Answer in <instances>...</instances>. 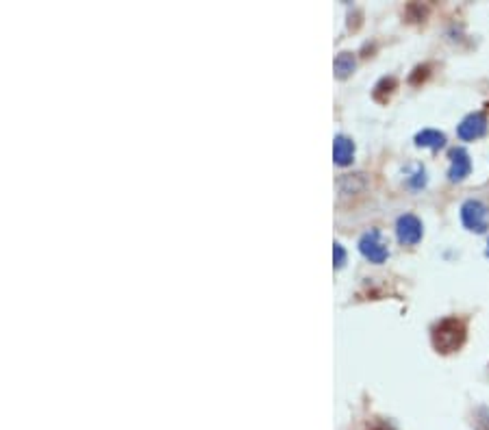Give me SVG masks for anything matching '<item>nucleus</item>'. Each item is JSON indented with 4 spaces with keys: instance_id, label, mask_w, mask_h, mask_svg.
I'll use <instances>...</instances> for the list:
<instances>
[{
    "instance_id": "20e7f679",
    "label": "nucleus",
    "mask_w": 489,
    "mask_h": 430,
    "mask_svg": "<svg viewBox=\"0 0 489 430\" xmlns=\"http://www.w3.org/2000/svg\"><path fill=\"white\" fill-rule=\"evenodd\" d=\"M424 235V230H422V222L415 218V215L411 213H405L398 218L396 222V237L398 241H401L403 246H415Z\"/></svg>"
},
{
    "instance_id": "423d86ee",
    "label": "nucleus",
    "mask_w": 489,
    "mask_h": 430,
    "mask_svg": "<svg viewBox=\"0 0 489 430\" xmlns=\"http://www.w3.org/2000/svg\"><path fill=\"white\" fill-rule=\"evenodd\" d=\"M469 172H472V161H469V154L463 148H452L450 150L448 178L452 183H461L465 176H469Z\"/></svg>"
},
{
    "instance_id": "ddd939ff",
    "label": "nucleus",
    "mask_w": 489,
    "mask_h": 430,
    "mask_svg": "<svg viewBox=\"0 0 489 430\" xmlns=\"http://www.w3.org/2000/svg\"><path fill=\"white\" fill-rule=\"evenodd\" d=\"M372 430H391V428H387V426H376V428H372Z\"/></svg>"
},
{
    "instance_id": "f03ea898",
    "label": "nucleus",
    "mask_w": 489,
    "mask_h": 430,
    "mask_svg": "<svg viewBox=\"0 0 489 430\" xmlns=\"http://www.w3.org/2000/svg\"><path fill=\"white\" fill-rule=\"evenodd\" d=\"M461 222L467 230L485 232L489 228V209L481 200H465L461 207Z\"/></svg>"
},
{
    "instance_id": "9b49d317",
    "label": "nucleus",
    "mask_w": 489,
    "mask_h": 430,
    "mask_svg": "<svg viewBox=\"0 0 489 430\" xmlns=\"http://www.w3.org/2000/svg\"><path fill=\"white\" fill-rule=\"evenodd\" d=\"M333 259H335V267H341L343 261H346V250H343L341 244H335V248H333Z\"/></svg>"
},
{
    "instance_id": "39448f33",
    "label": "nucleus",
    "mask_w": 489,
    "mask_h": 430,
    "mask_svg": "<svg viewBox=\"0 0 489 430\" xmlns=\"http://www.w3.org/2000/svg\"><path fill=\"white\" fill-rule=\"evenodd\" d=\"M485 133H487V116L485 113H469L467 118H463V122L457 129V135L463 141H474V139L483 137Z\"/></svg>"
},
{
    "instance_id": "6e6552de",
    "label": "nucleus",
    "mask_w": 489,
    "mask_h": 430,
    "mask_svg": "<svg viewBox=\"0 0 489 430\" xmlns=\"http://www.w3.org/2000/svg\"><path fill=\"white\" fill-rule=\"evenodd\" d=\"M415 143H418L420 148H433V150H440L446 146V135L435 131V129H424L415 135Z\"/></svg>"
},
{
    "instance_id": "f8f14e48",
    "label": "nucleus",
    "mask_w": 489,
    "mask_h": 430,
    "mask_svg": "<svg viewBox=\"0 0 489 430\" xmlns=\"http://www.w3.org/2000/svg\"><path fill=\"white\" fill-rule=\"evenodd\" d=\"M422 77V81L428 77V65H420V67H415V74H411V83H418Z\"/></svg>"
},
{
    "instance_id": "9d476101",
    "label": "nucleus",
    "mask_w": 489,
    "mask_h": 430,
    "mask_svg": "<svg viewBox=\"0 0 489 430\" xmlns=\"http://www.w3.org/2000/svg\"><path fill=\"white\" fill-rule=\"evenodd\" d=\"M398 87V81L394 77H385V79H380L378 85L374 87V100L378 102H387V98L394 94V89Z\"/></svg>"
},
{
    "instance_id": "0eeeda50",
    "label": "nucleus",
    "mask_w": 489,
    "mask_h": 430,
    "mask_svg": "<svg viewBox=\"0 0 489 430\" xmlns=\"http://www.w3.org/2000/svg\"><path fill=\"white\" fill-rule=\"evenodd\" d=\"M333 159H335L337 166L352 164V159H355V143H352V139L343 137V135H337L335 143H333Z\"/></svg>"
},
{
    "instance_id": "f257e3e1",
    "label": "nucleus",
    "mask_w": 489,
    "mask_h": 430,
    "mask_svg": "<svg viewBox=\"0 0 489 430\" xmlns=\"http://www.w3.org/2000/svg\"><path fill=\"white\" fill-rule=\"evenodd\" d=\"M467 337V326L461 317H444L430 331V342L433 348L440 354H452L457 352Z\"/></svg>"
},
{
    "instance_id": "4468645a",
    "label": "nucleus",
    "mask_w": 489,
    "mask_h": 430,
    "mask_svg": "<svg viewBox=\"0 0 489 430\" xmlns=\"http://www.w3.org/2000/svg\"><path fill=\"white\" fill-rule=\"evenodd\" d=\"M485 255L489 257V244H487V250H485Z\"/></svg>"
},
{
    "instance_id": "7ed1b4c3",
    "label": "nucleus",
    "mask_w": 489,
    "mask_h": 430,
    "mask_svg": "<svg viewBox=\"0 0 489 430\" xmlns=\"http://www.w3.org/2000/svg\"><path fill=\"white\" fill-rule=\"evenodd\" d=\"M359 250L370 263H385L389 257V250L385 241L380 239L378 228H370L368 232H364V237L359 239Z\"/></svg>"
},
{
    "instance_id": "1a4fd4ad",
    "label": "nucleus",
    "mask_w": 489,
    "mask_h": 430,
    "mask_svg": "<svg viewBox=\"0 0 489 430\" xmlns=\"http://www.w3.org/2000/svg\"><path fill=\"white\" fill-rule=\"evenodd\" d=\"M355 55L352 52H339L335 59V77L337 79H348L355 72Z\"/></svg>"
}]
</instances>
